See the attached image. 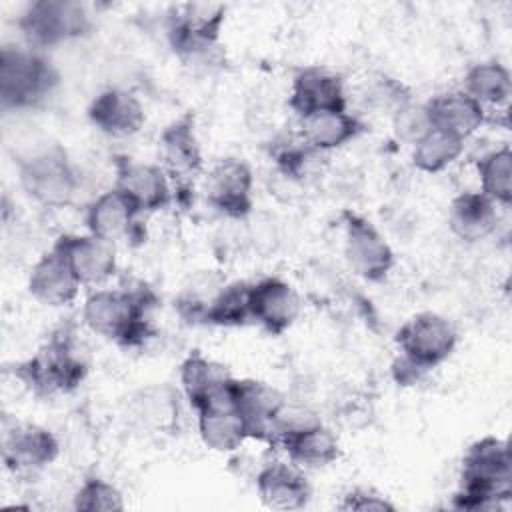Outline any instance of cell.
I'll list each match as a JSON object with an SVG mask.
<instances>
[{
    "instance_id": "cell-4",
    "label": "cell",
    "mask_w": 512,
    "mask_h": 512,
    "mask_svg": "<svg viewBox=\"0 0 512 512\" xmlns=\"http://www.w3.org/2000/svg\"><path fill=\"white\" fill-rule=\"evenodd\" d=\"M18 178L24 192L46 208L68 206L78 190V174L60 144H48L20 158Z\"/></svg>"
},
{
    "instance_id": "cell-14",
    "label": "cell",
    "mask_w": 512,
    "mask_h": 512,
    "mask_svg": "<svg viewBox=\"0 0 512 512\" xmlns=\"http://www.w3.org/2000/svg\"><path fill=\"white\" fill-rule=\"evenodd\" d=\"M82 286L104 284L116 272L114 244L92 234H64L54 242Z\"/></svg>"
},
{
    "instance_id": "cell-35",
    "label": "cell",
    "mask_w": 512,
    "mask_h": 512,
    "mask_svg": "<svg viewBox=\"0 0 512 512\" xmlns=\"http://www.w3.org/2000/svg\"><path fill=\"white\" fill-rule=\"evenodd\" d=\"M424 374H426V370H422V368L416 366L414 362L406 360L404 356H398V358L394 360V364H392V376H394V380H396L398 384H402V386H412V384H416Z\"/></svg>"
},
{
    "instance_id": "cell-26",
    "label": "cell",
    "mask_w": 512,
    "mask_h": 512,
    "mask_svg": "<svg viewBox=\"0 0 512 512\" xmlns=\"http://www.w3.org/2000/svg\"><path fill=\"white\" fill-rule=\"evenodd\" d=\"M198 434L214 452H234L250 440L248 428L234 406H210L196 410Z\"/></svg>"
},
{
    "instance_id": "cell-27",
    "label": "cell",
    "mask_w": 512,
    "mask_h": 512,
    "mask_svg": "<svg viewBox=\"0 0 512 512\" xmlns=\"http://www.w3.org/2000/svg\"><path fill=\"white\" fill-rule=\"evenodd\" d=\"M464 92L482 106H502L512 92L510 70L498 60L478 62L464 76Z\"/></svg>"
},
{
    "instance_id": "cell-31",
    "label": "cell",
    "mask_w": 512,
    "mask_h": 512,
    "mask_svg": "<svg viewBox=\"0 0 512 512\" xmlns=\"http://www.w3.org/2000/svg\"><path fill=\"white\" fill-rule=\"evenodd\" d=\"M134 414L146 424L156 430H168L174 424L178 414V404L174 392L170 388H146L138 394L134 402Z\"/></svg>"
},
{
    "instance_id": "cell-30",
    "label": "cell",
    "mask_w": 512,
    "mask_h": 512,
    "mask_svg": "<svg viewBox=\"0 0 512 512\" xmlns=\"http://www.w3.org/2000/svg\"><path fill=\"white\" fill-rule=\"evenodd\" d=\"M250 320V282L224 284L210 302L204 322L212 326H242Z\"/></svg>"
},
{
    "instance_id": "cell-22",
    "label": "cell",
    "mask_w": 512,
    "mask_h": 512,
    "mask_svg": "<svg viewBox=\"0 0 512 512\" xmlns=\"http://www.w3.org/2000/svg\"><path fill=\"white\" fill-rule=\"evenodd\" d=\"M498 204L478 192H462L450 202L448 224L462 242H480L488 238L498 226Z\"/></svg>"
},
{
    "instance_id": "cell-9",
    "label": "cell",
    "mask_w": 512,
    "mask_h": 512,
    "mask_svg": "<svg viewBox=\"0 0 512 512\" xmlns=\"http://www.w3.org/2000/svg\"><path fill=\"white\" fill-rule=\"evenodd\" d=\"M254 176L240 158L218 160L206 176V200L228 218H246L254 208Z\"/></svg>"
},
{
    "instance_id": "cell-16",
    "label": "cell",
    "mask_w": 512,
    "mask_h": 512,
    "mask_svg": "<svg viewBox=\"0 0 512 512\" xmlns=\"http://www.w3.org/2000/svg\"><path fill=\"white\" fill-rule=\"evenodd\" d=\"M88 120L108 136H132L140 132L146 122L144 104L140 98L124 88L102 90L88 106Z\"/></svg>"
},
{
    "instance_id": "cell-32",
    "label": "cell",
    "mask_w": 512,
    "mask_h": 512,
    "mask_svg": "<svg viewBox=\"0 0 512 512\" xmlns=\"http://www.w3.org/2000/svg\"><path fill=\"white\" fill-rule=\"evenodd\" d=\"M74 510L118 512V510H124V496L112 482L92 476V478H86L76 490Z\"/></svg>"
},
{
    "instance_id": "cell-3",
    "label": "cell",
    "mask_w": 512,
    "mask_h": 512,
    "mask_svg": "<svg viewBox=\"0 0 512 512\" xmlns=\"http://www.w3.org/2000/svg\"><path fill=\"white\" fill-rule=\"evenodd\" d=\"M52 62L30 46H4L0 52V102L4 110L38 106L56 86Z\"/></svg>"
},
{
    "instance_id": "cell-23",
    "label": "cell",
    "mask_w": 512,
    "mask_h": 512,
    "mask_svg": "<svg viewBox=\"0 0 512 512\" xmlns=\"http://www.w3.org/2000/svg\"><path fill=\"white\" fill-rule=\"evenodd\" d=\"M280 446L296 466L324 468L340 458V442L336 434L320 420L288 432Z\"/></svg>"
},
{
    "instance_id": "cell-20",
    "label": "cell",
    "mask_w": 512,
    "mask_h": 512,
    "mask_svg": "<svg viewBox=\"0 0 512 512\" xmlns=\"http://www.w3.org/2000/svg\"><path fill=\"white\" fill-rule=\"evenodd\" d=\"M256 490L260 500L272 510L304 508L312 496L306 476L288 462H268L256 474Z\"/></svg>"
},
{
    "instance_id": "cell-25",
    "label": "cell",
    "mask_w": 512,
    "mask_h": 512,
    "mask_svg": "<svg viewBox=\"0 0 512 512\" xmlns=\"http://www.w3.org/2000/svg\"><path fill=\"white\" fill-rule=\"evenodd\" d=\"M232 382L230 372L214 360L192 352L180 364V384L194 410L208 404Z\"/></svg>"
},
{
    "instance_id": "cell-5",
    "label": "cell",
    "mask_w": 512,
    "mask_h": 512,
    "mask_svg": "<svg viewBox=\"0 0 512 512\" xmlns=\"http://www.w3.org/2000/svg\"><path fill=\"white\" fill-rule=\"evenodd\" d=\"M18 378L38 396L74 390L86 376V362L66 332L54 334L38 352L16 368Z\"/></svg>"
},
{
    "instance_id": "cell-13",
    "label": "cell",
    "mask_w": 512,
    "mask_h": 512,
    "mask_svg": "<svg viewBox=\"0 0 512 512\" xmlns=\"http://www.w3.org/2000/svg\"><path fill=\"white\" fill-rule=\"evenodd\" d=\"M114 188L120 190L140 214L162 210L172 200L168 172L150 162H136L130 158L118 160Z\"/></svg>"
},
{
    "instance_id": "cell-11",
    "label": "cell",
    "mask_w": 512,
    "mask_h": 512,
    "mask_svg": "<svg viewBox=\"0 0 512 512\" xmlns=\"http://www.w3.org/2000/svg\"><path fill=\"white\" fill-rule=\"evenodd\" d=\"M60 454V444L56 436L30 422L4 424L2 434V460L12 472H36L52 464Z\"/></svg>"
},
{
    "instance_id": "cell-18",
    "label": "cell",
    "mask_w": 512,
    "mask_h": 512,
    "mask_svg": "<svg viewBox=\"0 0 512 512\" xmlns=\"http://www.w3.org/2000/svg\"><path fill=\"white\" fill-rule=\"evenodd\" d=\"M138 216L140 212L130 204V200L112 186L88 204L84 222L88 234L116 244L136 234Z\"/></svg>"
},
{
    "instance_id": "cell-34",
    "label": "cell",
    "mask_w": 512,
    "mask_h": 512,
    "mask_svg": "<svg viewBox=\"0 0 512 512\" xmlns=\"http://www.w3.org/2000/svg\"><path fill=\"white\" fill-rule=\"evenodd\" d=\"M342 510H358V512H392L396 506L382 494L370 488H354L344 494L340 502Z\"/></svg>"
},
{
    "instance_id": "cell-8",
    "label": "cell",
    "mask_w": 512,
    "mask_h": 512,
    "mask_svg": "<svg viewBox=\"0 0 512 512\" xmlns=\"http://www.w3.org/2000/svg\"><path fill=\"white\" fill-rule=\"evenodd\" d=\"M344 226V258L354 274L368 282H380L394 268V250L382 232L364 216L346 210Z\"/></svg>"
},
{
    "instance_id": "cell-2",
    "label": "cell",
    "mask_w": 512,
    "mask_h": 512,
    "mask_svg": "<svg viewBox=\"0 0 512 512\" xmlns=\"http://www.w3.org/2000/svg\"><path fill=\"white\" fill-rule=\"evenodd\" d=\"M150 296L144 290L100 288L82 306L84 324L98 336L122 346H140L150 332Z\"/></svg>"
},
{
    "instance_id": "cell-1",
    "label": "cell",
    "mask_w": 512,
    "mask_h": 512,
    "mask_svg": "<svg viewBox=\"0 0 512 512\" xmlns=\"http://www.w3.org/2000/svg\"><path fill=\"white\" fill-rule=\"evenodd\" d=\"M512 496V456L506 440L484 436L472 442L462 458L460 490L454 506L460 510H496Z\"/></svg>"
},
{
    "instance_id": "cell-28",
    "label": "cell",
    "mask_w": 512,
    "mask_h": 512,
    "mask_svg": "<svg viewBox=\"0 0 512 512\" xmlns=\"http://www.w3.org/2000/svg\"><path fill=\"white\" fill-rule=\"evenodd\" d=\"M464 150V140L440 128H428L412 144V164L426 174H436L454 164Z\"/></svg>"
},
{
    "instance_id": "cell-29",
    "label": "cell",
    "mask_w": 512,
    "mask_h": 512,
    "mask_svg": "<svg viewBox=\"0 0 512 512\" xmlns=\"http://www.w3.org/2000/svg\"><path fill=\"white\" fill-rule=\"evenodd\" d=\"M480 192L498 206L512 202V150L508 144L484 154L478 164Z\"/></svg>"
},
{
    "instance_id": "cell-6",
    "label": "cell",
    "mask_w": 512,
    "mask_h": 512,
    "mask_svg": "<svg viewBox=\"0 0 512 512\" xmlns=\"http://www.w3.org/2000/svg\"><path fill=\"white\" fill-rule=\"evenodd\" d=\"M18 26L30 48L44 50L88 34L92 22L78 2L38 0L24 10Z\"/></svg>"
},
{
    "instance_id": "cell-10",
    "label": "cell",
    "mask_w": 512,
    "mask_h": 512,
    "mask_svg": "<svg viewBox=\"0 0 512 512\" xmlns=\"http://www.w3.org/2000/svg\"><path fill=\"white\" fill-rule=\"evenodd\" d=\"M288 106L300 120L326 110H342L346 108L344 78L326 66H304L292 78Z\"/></svg>"
},
{
    "instance_id": "cell-21",
    "label": "cell",
    "mask_w": 512,
    "mask_h": 512,
    "mask_svg": "<svg viewBox=\"0 0 512 512\" xmlns=\"http://www.w3.org/2000/svg\"><path fill=\"white\" fill-rule=\"evenodd\" d=\"M160 150L164 158V170L174 180L192 178L202 170V152L190 116H182L162 130Z\"/></svg>"
},
{
    "instance_id": "cell-15",
    "label": "cell",
    "mask_w": 512,
    "mask_h": 512,
    "mask_svg": "<svg viewBox=\"0 0 512 512\" xmlns=\"http://www.w3.org/2000/svg\"><path fill=\"white\" fill-rule=\"evenodd\" d=\"M284 406L282 394L260 380H234V408L242 416L250 438L272 440L274 422Z\"/></svg>"
},
{
    "instance_id": "cell-24",
    "label": "cell",
    "mask_w": 512,
    "mask_h": 512,
    "mask_svg": "<svg viewBox=\"0 0 512 512\" xmlns=\"http://www.w3.org/2000/svg\"><path fill=\"white\" fill-rule=\"evenodd\" d=\"M362 130L360 120L342 110H326L300 120V138L316 152H330L354 140Z\"/></svg>"
},
{
    "instance_id": "cell-7",
    "label": "cell",
    "mask_w": 512,
    "mask_h": 512,
    "mask_svg": "<svg viewBox=\"0 0 512 512\" xmlns=\"http://www.w3.org/2000/svg\"><path fill=\"white\" fill-rule=\"evenodd\" d=\"M456 342L458 334L454 324L436 312L414 314L396 332L400 356L426 372L442 364L454 352Z\"/></svg>"
},
{
    "instance_id": "cell-17",
    "label": "cell",
    "mask_w": 512,
    "mask_h": 512,
    "mask_svg": "<svg viewBox=\"0 0 512 512\" xmlns=\"http://www.w3.org/2000/svg\"><path fill=\"white\" fill-rule=\"evenodd\" d=\"M80 288L82 284L54 246L34 262L28 274V292L44 306H68L76 300Z\"/></svg>"
},
{
    "instance_id": "cell-19",
    "label": "cell",
    "mask_w": 512,
    "mask_h": 512,
    "mask_svg": "<svg viewBox=\"0 0 512 512\" xmlns=\"http://www.w3.org/2000/svg\"><path fill=\"white\" fill-rule=\"evenodd\" d=\"M430 128H440L462 140L472 136L486 122V110L464 90L440 92L424 104Z\"/></svg>"
},
{
    "instance_id": "cell-33",
    "label": "cell",
    "mask_w": 512,
    "mask_h": 512,
    "mask_svg": "<svg viewBox=\"0 0 512 512\" xmlns=\"http://www.w3.org/2000/svg\"><path fill=\"white\" fill-rule=\"evenodd\" d=\"M394 128L396 134L404 140H410L412 144L430 128L424 106H404L394 114Z\"/></svg>"
},
{
    "instance_id": "cell-12",
    "label": "cell",
    "mask_w": 512,
    "mask_h": 512,
    "mask_svg": "<svg viewBox=\"0 0 512 512\" xmlns=\"http://www.w3.org/2000/svg\"><path fill=\"white\" fill-rule=\"evenodd\" d=\"M300 314L296 288L278 278L266 276L250 284V320L258 322L268 334H284Z\"/></svg>"
}]
</instances>
